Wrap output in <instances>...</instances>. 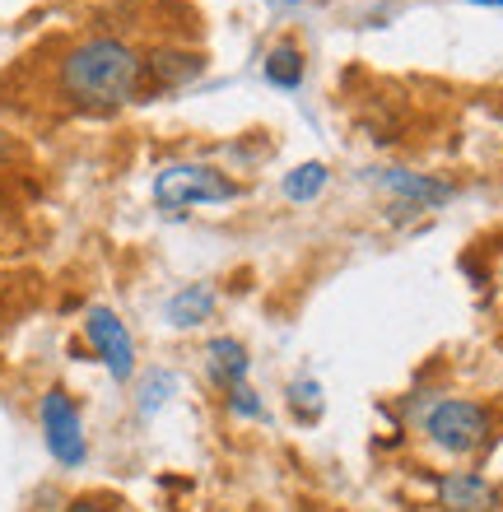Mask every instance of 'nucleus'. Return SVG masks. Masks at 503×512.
Masks as SVG:
<instances>
[{
    "instance_id": "nucleus-1",
    "label": "nucleus",
    "mask_w": 503,
    "mask_h": 512,
    "mask_svg": "<svg viewBox=\"0 0 503 512\" xmlns=\"http://www.w3.org/2000/svg\"><path fill=\"white\" fill-rule=\"evenodd\" d=\"M145 89H150L145 52L112 33H89L70 42L56 61V94L80 112H117L145 98Z\"/></svg>"
},
{
    "instance_id": "nucleus-2",
    "label": "nucleus",
    "mask_w": 503,
    "mask_h": 512,
    "mask_svg": "<svg viewBox=\"0 0 503 512\" xmlns=\"http://www.w3.org/2000/svg\"><path fill=\"white\" fill-rule=\"evenodd\" d=\"M238 196H243V187L210 163H164L154 173V205L164 215H187L191 205H224Z\"/></svg>"
},
{
    "instance_id": "nucleus-3",
    "label": "nucleus",
    "mask_w": 503,
    "mask_h": 512,
    "mask_svg": "<svg viewBox=\"0 0 503 512\" xmlns=\"http://www.w3.org/2000/svg\"><path fill=\"white\" fill-rule=\"evenodd\" d=\"M494 433V415L480 401H466V396H443V401L429 405L424 415V438L448 452V457H471L490 443Z\"/></svg>"
},
{
    "instance_id": "nucleus-4",
    "label": "nucleus",
    "mask_w": 503,
    "mask_h": 512,
    "mask_svg": "<svg viewBox=\"0 0 503 512\" xmlns=\"http://www.w3.org/2000/svg\"><path fill=\"white\" fill-rule=\"evenodd\" d=\"M38 424H42V443L52 452L56 466L66 471H80L89 461V433H84V415L75 396L66 387H47L38 401Z\"/></svg>"
},
{
    "instance_id": "nucleus-5",
    "label": "nucleus",
    "mask_w": 503,
    "mask_h": 512,
    "mask_svg": "<svg viewBox=\"0 0 503 512\" xmlns=\"http://www.w3.org/2000/svg\"><path fill=\"white\" fill-rule=\"evenodd\" d=\"M84 340H89V350L98 354V364L108 368L112 382L136 378V340H131V326L112 308L94 303V308L84 312Z\"/></svg>"
},
{
    "instance_id": "nucleus-6",
    "label": "nucleus",
    "mask_w": 503,
    "mask_h": 512,
    "mask_svg": "<svg viewBox=\"0 0 503 512\" xmlns=\"http://www.w3.org/2000/svg\"><path fill=\"white\" fill-rule=\"evenodd\" d=\"M434 494H438V508H443V512H490L494 503H499L494 485L480 471H448V475H438Z\"/></svg>"
},
{
    "instance_id": "nucleus-7",
    "label": "nucleus",
    "mask_w": 503,
    "mask_h": 512,
    "mask_svg": "<svg viewBox=\"0 0 503 512\" xmlns=\"http://www.w3.org/2000/svg\"><path fill=\"white\" fill-rule=\"evenodd\" d=\"M378 187L387 191V196H396V201L420 205V210H434V205L452 201V182H438V177H429V173H406V168L378 173Z\"/></svg>"
},
{
    "instance_id": "nucleus-8",
    "label": "nucleus",
    "mask_w": 503,
    "mask_h": 512,
    "mask_svg": "<svg viewBox=\"0 0 503 512\" xmlns=\"http://www.w3.org/2000/svg\"><path fill=\"white\" fill-rule=\"evenodd\" d=\"M205 378L215 382L219 391L238 387V382H247V373H252V354H247V345L238 336H215L210 345H205Z\"/></svg>"
},
{
    "instance_id": "nucleus-9",
    "label": "nucleus",
    "mask_w": 503,
    "mask_h": 512,
    "mask_svg": "<svg viewBox=\"0 0 503 512\" xmlns=\"http://www.w3.org/2000/svg\"><path fill=\"white\" fill-rule=\"evenodd\" d=\"M215 303L219 298L210 284H182L164 303V322L173 326V331H196V326H205L215 317Z\"/></svg>"
},
{
    "instance_id": "nucleus-10",
    "label": "nucleus",
    "mask_w": 503,
    "mask_h": 512,
    "mask_svg": "<svg viewBox=\"0 0 503 512\" xmlns=\"http://www.w3.org/2000/svg\"><path fill=\"white\" fill-rule=\"evenodd\" d=\"M150 66V89H177V84L196 80L205 70V61L196 52H177V47H159V52L145 56Z\"/></svg>"
},
{
    "instance_id": "nucleus-11",
    "label": "nucleus",
    "mask_w": 503,
    "mask_h": 512,
    "mask_svg": "<svg viewBox=\"0 0 503 512\" xmlns=\"http://www.w3.org/2000/svg\"><path fill=\"white\" fill-rule=\"evenodd\" d=\"M331 187V168L327 163H299V168H289L285 173V182H280V191H285V201H294V205H308V201H317L322 191Z\"/></svg>"
},
{
    "instance_id": "nucleus-12",
    "label": "nucleus",
    "mask_w": 503,
    "mask_h": 512,
    "mask_svg": "<svg viewBox=\"0 0 503 512\" xmlns=\"http://www.w3.org/2000/svg\"><path fill=\"white\" fill-rule=\"evenodd\" d=\"M173 396H177V373L173 368H150V373L140 378V387H136V415L154 419L168 401H173Z\"/></svg>"
},
{
    "instance_id": "nucleus-13",
    "label": "nucleus",
    "mask_w": 503,
    "mask_h": 512,
    "mask_svg": "<svg viewBox=\"0 0 503 512\" xmlns=\"http://www.w3.org/2000/svg\"><path fill=\"white\" fill-rule=\"evenodd\" d=\"M266 80L275 89H299L303 84V47L294 38L275 42L271 52H266Z\"/></svg>"
},
{
    "instance_id": "nucleus-14",
    "label": "nucleus",
    "mask_w": 503,
    "mask_h": 512,
    "mask_svg": "<svg viewBox=\"0 0 503 512\" xmlns=\"http://www.w3.org/2000/svg\"><path fill=\"white\" fill-rule=\"evenodd\" d=\"M285 401H289V410H294L303 424H317L322 410H327V401H322V382L317 378H294L289 382V391H285Z\"/></svg>"
},
{
    "instance_id": "nucleus-15",
    "label": "nucleus",
    "mask_w": 503,
    "mask_h": 512,
    "mask_svg": "<svg viewBox=\"0 0 503 512\" xmlns=\"http://www.w3.org/2000/svg\"><path fill=\"white\" fill-rule=\"evenodd\" d=\"M224 405H229L233 419H266V405H261V396L247 382H238V387L224 391Z\"/></svg>"
},
{
    "instance_id": "nucleus-16",
    "label": "nucleus",
    "mask_w": 503,
    "mask_h": 512,
    "mask_svg": "<svg viewBox=\"0 0 503 512\" xmlns=\"http://www.w3.org/2000/svg\"><path fill=\"white\" fill-rule=\"evenodd\" d=\"M61 512H117L112 499H98V494H80V499H70Z\"/></svg>"
},
{
    "instance_id": "nucleus-17",
    "label": "nucleus",
    "mask_w": 503,
    "mask_h": 512,
    "mask_svg": "<svg viewBox=\"0 0 503 512\" xmlns=\"http://www.w3.org/2000/svg\"><path fill=\"white\" fill-rule=\"evenodd\" d=\"M471 5H503V0H471Z\"/></svg>"
},
{
    "instance_id": "nucleus-18",
    "label": "nucleus",
    "mask_w": 503,
    "mask_h": 512,
    "mask_svg": "<svg viewBox=\"0 0 503 512\" xmlns=\"http://www.w3.org/2000/svg\"><path fill=\"white\" fill-rule=\"evenodd\" d=\"M280 5H303V0H280Z\"/></svg>"
}]
</instances>
